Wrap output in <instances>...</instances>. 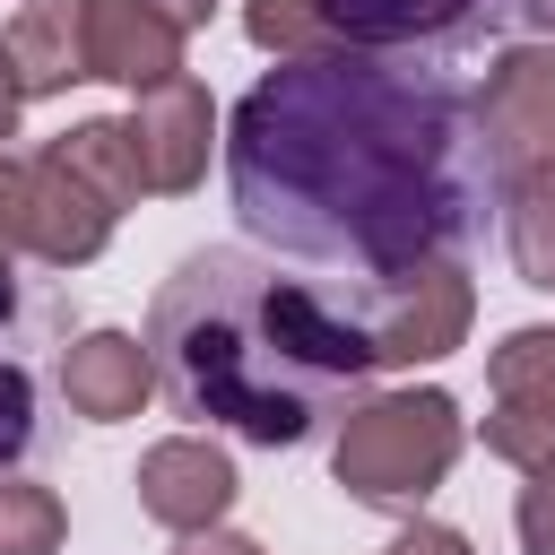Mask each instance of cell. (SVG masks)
Masks as SVG:
<instances>
[{"mask_svg":"<svg viewBox=\"0 0 555 555\" xmlns=\"http://www.w3.org/2000/svg\"><path fill=\"white\" fill-rule=\"evenodd\" d=\"M61 330H69L61 286L35 278L17 251H0V468L43 442V416H35V356L61 347Z\"/></svg>","mask_w":555,"mask_h":555,"instance_id":"cell-6","label":"cell"},{"mask_svg":"<svg viewBox=\"0 0 555 555\" xmlns=\"http://www.w3.org/2000/svg\"><path fill=\"white\" fill-rule=\"evenodd\" d=\"M520 17H529V26H538V35H546V43H555V0H529V9H520Z\"/></svg>","mask_w":555,"mask_h":555,"instance_id":"cell-23","label":"cell"},{"mask_svg":"<svg viewBox=\"0 0 555 555\" xmlns=\"http://www.w3.org/2000/svg\"><path fill=\"white\" fill-rule=\"evenodd\" d=\"M147 364L173 416L225 425L269 451L321 434V416H347L382 373L338 295H312L243 243H208L156 286Z\"/></svg>","mask_w":555,"mask_h":555,"instance_id":"cell-2","label":"cell"},{"mask_svg":"<svg viewBox=\"0 0 555 555\" xmlns=\"http://www.w3.org/2000/svg\"><path fill=\"white\" fill-rule=\"evenodd\" d=\"M243 35L278 61H321V52H347V35L330 26L321 0H243Z\"/></svg>","mask_w":555,"mask_h":555,"instance_id":"cell-16","label":"cell"},{"mask_svg":"<svg viewBox=\"0 0 555 555\" xmlns=\"http://www.w3.org/2000/svg\"><path fill=\"white\" fill-rule=\"evenodd\" d=\"M338 312L364 330L373 364H442L451 347H468L477 286H468L460 251H442V260H416V269H390V278H347Z\"/></svg>","mask_w":555,"mask_h":555,"instance_id":"cell-5","label":"cell"},{"mask_svg":"<svg viewBox=\"0 0 555 555\" xmlns=\"http://www.w3.org/2000/svg\"><path fill=\"white\" fill-rule=\"evenodd\" d=\"M147 390H156L147 338H130V330H78V338L61 347V399H69V416L121 425V416L147 408Z\"/></svg>","mask_w":555,"mask_h":555,"instance_id":"cell-12","label":"cell"},{"mask_svg":"<svg viewBox=\"0 0 555 555\" xmlns=\"http://www.w3.org/2000/svg\"><path fill=\"white\" fill-rule=\"evenodd\" d=\"M468 442V416L451 390H382V399H356L338 442H330V477L373 503V512H416L451 460Z\"/></svg>","mask_w":555,"mask_h":555,"instance_id":"cell-4","label":"cell"},{"mask_svg":"<svg viewBox=\"0 0 555 555\" xmlns=\"http://www.w3.org/2000/svg\"><path fill=\"white\" fill-rule=\"evenodd\" d=\"M173 555H269V546H251V538H234V529H191Z\"/></svg>","mask_w":555,"mask_h":555,"instance_id":"cell-21","label":"cell"},{"mask_svg":"<svg viewBox=\"0 0 555 555\" xmlns=\"http://www.w3.org/2000/svg\"><path fill=\"white\" fill-rule=\"evenodd\" d=\"M182 26L156 9V0H87V61H95V78H113V87H130V95H147V87H165L173 69H182Z\"/></svg>","mask_w":555,"mask_h":555,"instance_id":"cell-13","label":"cell"},{"mask_svg":"<svg viewBox=\"0 0 555 555\" xmlns=\"http://www.w3.org/2000/svg\"><path fill=\"white\" fill-rule=\"evenodd\" d=\"M494 199H503V251L520 286L555 295V173H512Z\"/></svg>","mask_w":555,"mask_h":555,"instance_id":"cell-15","label":"cell"},{"mask_svg":"<svg viewBox=\"0 0 555 555\" xmlns=\"http://www.w3.org/2000/svg\"><path fill=\"white\" fill-rule=\"evenodd\" d=\"M356 52H460L520 26L529 0H321Z\"/></svg>","mask_w":555,"mask_h":555,"instance_id":"cell-9","label":"cell"},{"mask_svg":"<svg viewBox=\"0 0 555 555\" xmlns=\"http://www.w3.org/2000/svg\"><path fill=\"white\" fill-rule=\"evenodd\" d=\"M139 512L147 520H165V529H217L225 512H234V494H243V477H234V460L208 442V434H173V442H156V451H139Z\"/></svg>","mask_w":555,"mask_h":555,"instance_id":"cell-11","label":"cell"},{"mask_svg":"<svg viewBox=\"0 0 555 555\" xmlns=\"http://www.w3.org/2000/svg\"><path fill=\"white\" fill-rule=\"evenodd\" d=\"M477 121H486V156H494V191L512 173H555V43H512L494 52L486 87H477Z\"/></svg>","mask_w":555,"mask_h":555,"instance_id":"cell-7","label":"cell"},{"mask_svg":"<svg viewBox=\"0 0 555 555\" xmlns=\"http://www.w3.org/2000/svg\"><path fill=\"white\" fill-rule=\"evenodd\" d=\"M17 113H26V87H17V61H9V43H0V156H9V139H17Z\"/></svg>","mask_w":555,"mask_h":555,"instance_id":"cell-20","label":"cell"},{"mask_svg":"<svg viewBox=\"0 0 555 555\" xmlns=\"http://www.w3.org/2000/svg\"><path fill=\"white\" fill-rule=\"evenodd\" d=\"M156 9H165V17H173V26H182V35H199V26H208V17H217V0H156Z\"/></svg>","mask_w":555,"mask_h":555,"instance_id":"cell-22","label":"cell"},{"mask_svg":"<svg viewBox=\"0 0 555 555\" xmlns=\"http://www.w3.org/2000/svg\"><path fill=\"white\" fill-rule=\"evenodd\" d=\"M486 451L512 468H555V330L529 321L486 356Z\"/></svg>","mask_w":555,"mask_h":555,"instance_id":"cell-8","label":"cell"},{"mask_svg":"<svg viewBox=\"0 0 555 555\" xmlns=\"http://www.w3.org/2000/svg\"><path fill=\"white\" fill-rule=\"evenodd\" d=\"M139 156L121 121H69L61 139H43L26 156V260L43 269H87L121 208H139Z\"/></svg>","mask_w":555,"mask_h":555,"instance_id":"cell-3","label":"cell"},{"mask_svg":"<svg viewBox=\"0 0 555 555\" xmlns=\"http://www.w3.org/2000/svg\"><path fill=\"white\" fill-rule=\"evenodd\" d=\"M234 217L295 260L390 278L486 225L494 156L477 87L434 52L278 61L225 121Z\"/></svg>","mask_w":555,"mask_h":555,"instance_id":"cell-1","label":"cell"},{"mask_svg":"<svg viewBox=\"0 0 555 555\" xmlns=\"http://www.w3.org/2000/svg\"><path fill=\"white\" fill-rule=\"evenodd\" d=\"M512 529H520V555H555V468H529V486L512 503Z\"/></svg>","mask_w":555,"mask_h":555,"instance_id":"cell-18","label":"cell"},{"mask_svg":"<svg viewBox=\"0 0 555 555\" xmlns=\"http://www.w3.org/2000/svg\"><path fill=\"white\" fill-rule=\"evenodd\" d=\"M390 555H468V538L442 529V520H408V529L390 538Z\"/></svg>","mask_w":555,"mask_h":555,"instance_id":"cell-19","label":"cell"},{"mask_svg":"<svg viewBox=\"0 0 555 555\" xmlns=\"http://www.w3.org/2000/svg\"><path fill=\"white\" fill-rule=\"evenodd\" d=\"M121 130H130V156H139V182L147 191H165V199L199 191L208 147H217V104H208V87L191 69H173L147 95H130V121Z\"/></svg>","mask_w":555,"mask_h":555,"instance_id":"cell-10","label":"cell"},{"mask_svg":"<svg viewBox=\"0 0 555 555\" xmlns=\"http://www.w3.org/2000/svg\"><path fill=\"white\" fill-rule=\"evenodd\" d=\"M0 43H9L26 95H69L78 78H95V61H87V0H26Z\"/></svg>","mask_w":555,"mask_h":555,"instance_id":"cell-14","label":"cell"},{"mask_svg":"<svg viewBox=\"0 0 555 555\" xmlns=\"http://www.w3.org/2000/svg\"><path fill=\"white\" fill-rule=\"evenodd\" d=\"M61 538H69L61 494L35 477H0V555H61Z\"/></svg>","mask_w":555,"mask_h":555,"instance_id":"cell-17","label":"cell"}]
</instances>
